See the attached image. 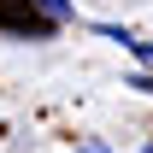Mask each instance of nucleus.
<instances>
[{
	"label": "nucleus",
	"instance_id": "nucleus-2",
	"mask_svg": "<svg viewBox=\"0 0 153 153\" xmlns=\"http://www.w3.org/2000/svg\"><path fill=\"white\" fill-rule=\"evenodd\" d=\"M36 12L47 24H65V18H71V0H36Z\"/></svg>",
	"mask_w": 153,
	"mask_h": 153
},
{
	"label": "nucleus",
	"instance_id": "nucleus-5",
	"mask_svg": "<svg viewBox=\"0 0 153 153\" xmlns=\"http://www.w3.org/2000/svg\"><path fill=\"white\" fill-rule=\"evenodd\" d=\"M141 153H153V147H141Z\"/></svg>",
	"mask_w": 153,
	"mask_h": 153
},
{
	"label": "nucleus",
	"instance_id": "nucleus-1",
	"mask_svg": "<svg viewBox=\"0 0 153 153\" xmlns=\"http://www.w3.org/2000/svg\"><path fill=\"white\" fill-rule=\"evenodd\" d=\"M0 30H6V36H47V30H53V24L41 18L36 12V0H0Z\"/></svg>",
	"mask_w": 153,
	"mask_h": 153
},
{
	"label": "nucleus",
	"instance_id": "nucleus-4",
	"mask_svg": "<svg viewBox=\"0 0 153 153\" xmlns=\"http://www.w3.org/2000/svg\"><path fill=\"white\" fill-rule=\"evenodd\" d=\"M76 153H112V147H106V141H82Z\"/></svg>",
	"mask_w": 153,
	"mask_h": 153
},
{
	"label": "nucleus",
	"instance_id": "nucleus-3",
	"mask_svg": "<svg viewBox=\"0 0 153 153\" xmlns=\"http://www.w3.org/2000/svg\"><path fill=\"white\" fill-rule=\"evenodd\" d=\"M130 47H135V53H141V59L153 65V41H135V36H130Z\"/></svg>",
	"mask_w": 153,
	"mask_h": 153
}]
</instances>
